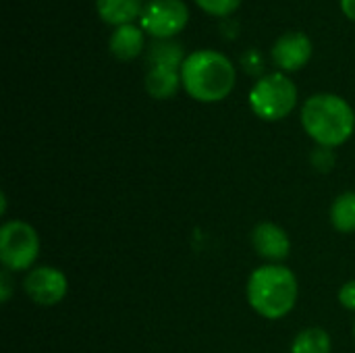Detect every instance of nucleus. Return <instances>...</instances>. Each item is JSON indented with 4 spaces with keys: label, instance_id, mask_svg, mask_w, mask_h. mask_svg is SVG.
I'll use <instances>...</instances> for the list:
<instances>
[{
    "label": "nucleus",
    "instance_id": "nucleus-1",
    "mask_svg": "<svg viewBox=\"0 0 355 353\" xmlns=\"http://www.w3.org/2000/svg\"><path fill=\"white\" fill-rule=\"evenodd\" d=\"M181 83L191 98L200 102H218L233 92L235 67L227 54L202 48L185 56L181 64Z\"/></svg>",
    "mask_w": 355,
    "mask_h": 353
},
{
    "label": "nucleus",
    "instance_id": "nucleus-2",
    "mask_svg": "<svg viewBox=\"0 0 355 353\" xmlns=\"http://www.w3.org/2000/svg\"><path fill=\"white\" fill-rule=\"evenodd\" d=\"M302 125L320 148L333 150L354 135L355 112L345 98L324 92L304 102Z\"/></svg>",
    "mask_w": 355,
    "mask_h": 353
},
{
    "label": "nucleus",
    "instance_id": "nucleus-3",
    "mask_svg": "<svg viewBox=\"0 0 355 353\" xmlns=\"http://www.w3.org/2000/svg\"><path fill=\"white\" fill-rule=\"evenodd\" d=\"M297 295V277L287 266L264 264L248 279V302L262 318L279 320L287 316L295 308Z\"/></svg>",
    "mask_w": 355,
    "mask_h": 353
},
{
    "label": "nucleus",
    "instance_id": "nucleus-4",
    "mask_svg": "<svg viewBox=\"0 0 355 353\" xmlns=\"http://www.w3.org/2000/svg\"><path fill=\"white\" fill-rule=\"evenodd\" d=\"M297 104V85L283 73L260 77L250 89V106L264 121L285 119Z\"/></svg>",
    "mask_w": 355,
    "mask_h": 353
},
{
    "label": "nucleus",
    "instance_id": "nucleus-5",
    "mask_svg": "<svg viewBox=\"0 0 355 353\" xmlns=\"http://www.w3.org/2000/svg\"><path fill=\"white\" fill-rule=\"evenodd\" d=\"M40 256L37 231L25 221H6L0 227V262L10 273L33 266Z\"/></svg>",
    "mask_w": 355,
    "mask_h": 353
},
{
    "label": "nucleus",
    "instance_id": "nucleus-6",
    "mask_svg": "<svg viewBox=\"0 0 355 353\" xmlns=\"http://www.w3.org/2000/svg\"><path fill=\"white\" fill-rule=\"evenodd\" d=\"M189 19L183 0H148L139 12L141 27L156 37H168L185 27Z\"/></svg>",
    "mask_w": 355,
    "mask_h": 353
},
{
    "label": "nucleus",
    "instance_id": "nucleus-7",
    "mask_svg": "<svg viewBox=\"0 0 355 353\" xmlns=\"http://www.w3.org/2000/svg\"><path fill=\"white\" fill-rule=\"evenodd\" d=\"M23 289L33 304L50 308L64 300L69 291V281L67 275L54 266H37L27 273Z\"/></svg>",
    "mask_w": 355,
    "mask_h": 353
},
{
    "label": "nucleus",
    "instance_id": "nucleus-8",
    "mask_svg": "<svg viewBox=\"0 0 355 353\" xmlns=\"http://www.w3.org/2000/svg\"><path fill=\"white\" fill-rule=\"evenodd\" d=\"M312 56V40L304 31H287L272 44V58L285 71L302 69Z\"/></svg>",
    "mask_w": 355,
    "mask_h": 353
},
{
    "label": "nucleus",
    "instance_id": "nucleus-9",
    "mask_svg": "<svg viewBox=\"0 0 355 353\" xmlns=\"http://www.w3.org/2000/svg\"><path fill=\"white\" fill-rule=\"evenodd\" d=\"M252 246L260 258L270 262H281L291 252V241L287 231L275 223L256 225V229L252 231Z\"/></svg>",
    "mask_w": 355,
    "mask_h": 353
},
{
    "label": "nucleus",
    "instance_id": "nucleus-10",
    "mask_svg": "<svg viewBox=\"0 0 355 353\" xmlns=\"http://www.w3.org/2000/svg\"><path fill=\"white\" fill-rule=\"evenodd\" d=\"M181 85V67L175 64H152L146 75V89L154 98H171Z\"/></svg>",
    "mask_w": 355,
    "mask_h": 353
},
{
    "label": "nucleus",
    "instance_id": "nucleus-11",
    "mask_svg": "<svg viewBox=\"0 0 355 353\" xmlns=\"http://www.w3.org/2000/svg\"><path fill=\"white\" fill-rule=\"evenodd\" d=\"M110 52L121 58V60H129L133 56H137L144 48V31L141 27H137L135 23H125L119 25L112 33H110Z\"/></svg>",
    "mask_w": 355,
    "mask_h": 353
},
{
    "label": "nucleus",
    "instance_id": "nucleus-12",
    "mask_svg": "<svg viewBox=\"0 0 355 353\" xmlns=\"http://www.w3.org/2000/svg\"><path fill=\"white\" fill-rule=\"evenodd\" d=\"M96 8L100 17L112 25L131 23L144 8L141 0H96Z\"/></svg>",
    "mask_w": 355,
    "mask_h": 353
},
{
    "label": "nucleus",
    "instance_id": "nucleus-13",
    "mask_svg": "<svg viewBox=\"0 0 355 353\" xmlns=\"http://www.w3.org/2000/svg\"><path fill=\"white\" fill-rule=\"evenodd\" d=\"M331 335L320 327H310L295 335L291 353H331Z\"/></svg>",
    "mask_w": 355,
    "mask_h": 353
},
{
    "label": "nucleus",
    "instance_id": "nucleus-14",
    "mask_svg": "<svg viewBox=\"0 0 355 353\" xmlns=\"http://www.w3.org/2000/svg\"><path fill=\"white\" fill-rule=\"evenodd\" d=\"M331 225L339 233H355V191H345L333 202Z\"/></svg>",
    "mask_w": 355,
    "mask_h": 353
},
{
    "label": "nucleus",
    "instance_id": "nucleus-15",
    "mask_svg": "<svg viewBox=\"0 0 355 353\" xmlns=\"http://www.w3.org/2000/svg\"><path fill=\"white\" fill-rule=\"evenodd\" d=\"M196 2L212 15H227L235 10L241 0H196Z\"/></svg>",
    "mask_w": 355,
    "mask_h": 353
},
{
    "label": "nucleus",
    "instance_id": "nucleus-16",
    "mask_svg": "<svg viewBox=\"0 0 355 353\" xmlns=\"http://www.w3.org/2000/svg\"><path fill=\"white\" fill-rule=\"evenodd\" d=\"M331 152H333L331 148H320V150H316V152H314L312 162H314V166H316L318 171L327 173V171H331V169H333V164H335V156H333Z\"/></svg>",
    "mask_w": 355,
    "mask_h": 353
},
{
    "label": "nucleus",
    "instance_id": "nucleus-17",
    "mask_svg": "<svg viewBox=\"0 0 355 353\" xmlns=\"http://www.w3.org/2000/svg\"><path fill=\"white\" fill-rule=\"evenodd\" d=\"M339 302L345 310L355 312V279L347 281L341 289H339Z\"/></svg>",
    "mask_w": 355,
    "mask_h": 353
},
{
    "label": "nucleus",
    "instance_id": "nucleus-18",
    "mask_svg": "<svg viewBox=\"0 0 355 353\" xmlns=\"http://www.w3.org/2000/svg\"><path fill=\"white\" fill-rule=\"evenodd\" d=\"M8 273L10 270H6V268L0 273V300H2V304H6L10 300V293H12V281H10Z\"/></svg>",
    "mask_w": 355,
    "mask_h": 353
},
{
    "label": "nucleus",
    "instance_id": "nucleus-19",
    "mask_svg": "<svg viewBox=\"0 0 355 353\" xmlns=\"http://www.w3.org/2000/svg\"><path fill=\"white\" fill-rule=\"evenodd\" d=\"M341 6H343L347 17L355 19V0H341Z\"/></svg>",
    "mask_w": 355,
    "mask_h": 353
},
{
    "label": "nucleus",
    "instance_id": "nucleus-20",
    "mask_svg": "<svg viewBox=\"0 0 355 353\" xmlns=\"http://www.w3.org/2000/svg\"><path fill=\"white\" fill-rule=\"evenodd\" d=\"M0 212H2V214L6 212V198H4V193L0 196Z\"/></svg>",
    "mask_w": 355,
    "mask_h": 353
},
{
    "label": "nucleus",
    "instance_id": "nucleus-21",
    "mask_svg": "<svg viewBox=\"0 0 355 353\" xmlns=\"http://www.w3.org/2000/svg\"><path fill=\"white\" fill-rule=\"evenodd\" d=\"M354 337H355V325H354Z\"/></svg>",
    "mask_w": 355,
    "mask_h": 353
}]
</instances>
